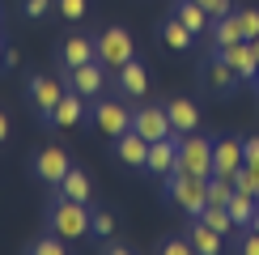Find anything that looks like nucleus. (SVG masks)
<instances>
[{"mask_svg":"<svg viewBox=\"0 0 259 255\" xmlns=\"http://www.w3.org/2000/svg\"><path fill=\"white\" fill-rule=\"evenodd\" d=\"M230 196H234V179L208 175V204H230Z\"/></svg>","mask_w":259,"mask_h":255,"instance_id":"24","label":"nucleus"},{"mask_svg":"<svg viewBox=\"0 0 259 255\" xmlns=\"http://www.w3.org/2000/svg\"><path fill=\"white\" fill-rule=\"evenodd\" d=\"M200 221H204V226H212V230L221 234V238H225L230 230H238V226H234V217H230V208H225V204H204Z\"/></svg>","mask_w":259,"mask_h":255,"instance_id":"22","label":"nucleus"},{"mask_svg":"<svg viewBox=\"0 0 259 255\" xmlns=\"http://www.w3.org/2000/svg\"><path fill=\"white\" fill-rule=\"evenodd\" d=\"M175 17H179L183 26L191 30V34H204V30L212 26V13H208V9H204V5H196V0H179Z\"/></svg>","mask_w":259,"mask_h":255,"instance_id":"17","label":"nucleus"},{"mask_svg":"<svg viewBox=\"0 0 259 255\" xmlns=\"http://www.w3.org/2000/svg\"><path fill=\"white\" fill-rule=\"evenodd\" d=\"M94 123H98L106 136H123L127 128H132V111H127L123 102H115V98H102L94 106Z\"/></svg>","mask_w":259,"mask_h":255,"instance_id":"8","label":"nucleus"},{"mask_svg":"<svg viewBox=\"0 0 259 255\" xmlns=\"http://www.w3.org/2000/svg\"><path fill=\"white\" fill-rule=\"evenodd\" d=\"M98 60L106 64V68H115L119 72L127 60H136V47H132V34L119 26H106L102 34H98Z\"/></svg>","mask_w":259,"mask_h":255,"instance_id":"4","label":"nucleus"},{"mask_svg":"<svg viewBox=\"0 0 259 255\" xmlns=\"http://www.w3.org/2000/svg\"><path fill=\"white\" fill-rule=\"evenodd\" d=\"M81 115H85V98L72 90V94H64V98L56 102V111H51V119H47V123H56V128H77V123H81Z\"/></svg>","mask_w":259,"mask_h":255,"instance_id":"15","label":"nucleus"},{"mask_svg":"<svg viewBox=\"0 0 259 255\" xmlns=\"http://www.w3.org/2000/svg\"><path fill=\"white\" fill-rule=\"evenodd\" d=\"M64 247H68V242H64L60 234H47V238H38V242H34V251H38V255H64Z\"/></svg>","mask_w":259,"mask_h":255,"instance_id":"28","label":"nucleus"},{"mask_svg":"<svg viewBox=\"0 0 259 255\" xmlns=\"http://www.w3.org/2000/svg\"><path fill=\"white\" fill-rule=\"evenodd\" d=\"M68 170H72L68 153H64V149H56V145H51V149H42V153L34 157V175H38L47 187H60V179L68 175Z\"/></svg>","mask_w":259,"mask_h":255,"instance_id":"10","label":"nucleus"},{"mask_svg":"<svg viewBox=\"0 0 259 255\" xmlns=\"http://www.w3.org/2000/svg\"><path fill=\"white\" fill-rule=\"evenodd\" d=\"M242 157H246V162H259V136L242 141Z\"/></svg>","mask_w":259,"mask_h":255,"instance_id":"33","label":"nucleus"},{"mask_svg":"<svg viewBox=\"0 0 259 255\" xmlns=\"http://www.w3.org/2000/svg\"><path fill=\"white\" fill-rule=\"evenodd\" d=\"M191 251V238H170L166 242V255H187Z\"/></svg>","mask_w":259,"mask_h":255,"instance_id":"32","label":"nucleus"},{"mask_svg":"<svg viewBox=\"0 0 259 255\" xmlns=\"http://www.w3.org/2000/svg\"><path fill=\"white\" fill-rule=\"evenodd\" d=\"M255 81H259V68H255Z\"/></svg>","mask_w":259,"mask_h":255,"instance_id":"39","label":"nucleus"},{"mask_svg":"<svg viewBox=\"0 0 259 255\" xmlns=\"http://www.w3.org/2000/svg\"><path fill=\"white\" fill-rule=\"evenodd\" d=\"M119 90L127 94V98H145V94H149V72L140 68L136 60H127L119 68Z\"/></svg>","mask_w":259,"mask_h":255,"instance_id":"18","label":"nucleus"},{"mask_svg":"<svg viewBox=\"0 0 259 255\" xmlns=\"http://www.w3.org/2000/svg\"><path fill=\"white\" fill-rule=\"evenodd\" d=\"M26 13L30 17H47L51 13V0H26Z\"/></svg>","mask_w":259,"mask_h":255,"instance_id":"31","label":"nucleus"},{"mask_svg":"<svg viewBox=\"0 0 259 255\" xmlns=\"http://www.w3.org/2000/svg\"><path fill=\"white\" fill-rule=\"evenodd\" d=\"M238 38H242L238 13H225V17H217V26H212V42H217V51H221V47H230V42H238Z\"/></svg>","mask_w":259,"mask_h":255,"instance_id":"21","label":"nucleus"},{"mask_svg":"<svg viewBox=\"0 0 259 255\" xmlns=\"http://www.w3.org/2000/svg\"><path fill=\"white\" fill-rule=\"evenodd\" d=\"M251 230H259V204H255V217H251Z\"/></svg>","mask_w":259,"mask_h":255,"instance_id":"36","label":"nucleus"},{"mask_svg":"<svg viewBox=\"0 0 259 255\" xmlns=\"http://www.w3.org/2000/svg\"><path fill=\"white\" fill-rule=\"evenodd\" d=\"M196 5H204L212 17H225V13H230V0H196Z\"/></svg>","mask_w":259,"mask_h":255,"instance_id":"30","label":"nucleus"},{"mask_svg":"<svg viewBox=\"0 0 259 255\" xmlns=\"http://www.w3.org/2000/svg\"><path fill=\"white\" fill-rule=\"evenodd\" d=\"M246 162L242 157V141H234V136H221L217 145H212V175H225L234 179V170Z\"/></svg>","mask_w":259,"mask_h":255,"instance_id":"12","label":"nucleus"},{"mask_svg":"<svg viewBox=\"0 0 259 255\" xmlns=\"http://www.w3.org/2000/svg\"><path fill=\"white\" fill-rule=\"evenodd\" d=\"M60 60H64V68L90 64V60H98V42L85 38V34H68V42H64V51H60Z\"/></svg>","mask_w":259,"mask_h":255,"instance_id":"14","label":"nucleus"},{"mask_svg":"<svg viewBox=\"0 0 259 255\" xmlns=\"http://www.w3.org/2000/svg\"><path fill=\"white\" fill-rule=\"evenodd\" d=\"M51 234H60L64 242H77L90 234V212H85V200H68L60 196L51 204Z\"/></svg>","mask_w":259,"mask_h":255,"instance_id":"1","label":"nucleus"},{"mask_svg":"<svg viewBox=\"0 0 259 255\" xmlns=\"http://www.w3.org/2000/svg\"><path fill=\"white\" fill-rule=\"evenodd\" d=\"M56 191H60V196H68V200H85V204H90V196H94V191H90V179H85V170H77V166L60 179Z\"/></svg>","mask_w":259,"mask_h":255,"instance_id":"19","label":"nucleus"},{"mask_svg":"<svg viewBox=\"0 0 259 255\" xmlns=\"http://www.w3.org/2000/svg\"><path fill=\"white\" fill-rule=\"evenodd\" d=\"M60 5V17L64 21H81L85 17V0H56Z\"/></svg>","mask_w":259,"mask_h":255,"instance_id":"29","label":"nucleus"},{"mask_svg":"<svg viewBox=\"0 0 259 255\" xmlns=\"http://www.w3.org/2000/svg\"><path fill=\"white\" fill-rule=\"evenodd\" d=\"M175 162H179V132H175V136H161V141L149 145V162H145V170H153V175L170 179V175H175Z\"/></svg>","mask_w":259,"mask_h":255,"instance_id":"9","label":"nucleus"},{"mask_svg":"<svg viewBox=\"0 0 259 255\" xmlns=\"http://www.w3.org/2000/svg\"><path fill=\"white\" fill-rule=\"evenodd\" d=\"M191 38H196V34H191V30L183 26L179 17H175V21H166V47H175V51H187V47H191Z\"/></svg>","mask_w":259,"mask_h":255,"instance_id":"25","label":"nucleus"},{"mask_svg":"<svg viewBox=\"0 0 259 255\" xmlns=\"http://www.w3.org/2000/svg\"><path fill=\"white\" fill-rule=\"evenodd\" d=\"M242 251H246V255H259V230H251V234L242 238Z\"/></svg>","mask_w":259,"mask_h":255,"instance_id":"34","label":"nucleus"},{"mask_svg":"<svg viewBox=\"0 0 259 255\" xmlns=\"http://www.w3.org/2000/svg\"><path fill=\"white\" fill-rule=\"evenodd\" d=\"M64 98V85L56 77H34L30 81V102H34V111L42 119H51V111H56V102Z\"/></svg>","mask_w":259,"mask_h":255,"instance_id":"13","label":"nucleus"},{"mask_svg":"<svg viewBox=\"0 0 259 255\" xmlns=\"http://www.w3.org/2000/svg\"><path fill=\"white\" fill-rule=\"evenodd\" d=\"M132 128L145 136L149 145L161 141V136H175V123H170L166 106H140V111H132Z\"/></svg>","mask_w":259,"mask_h":255,"instance_id":"5","label":"nucleus"},{"mask_svg":"<svg viewBox=\"0 0 259 255\" xmlns=\"http://www.w3.org/2000/svg\"><path fill=\"white\" fill-rule=\"evenodd\" d=\"M238 26H242V38H259V9H242L238 13Z\"/></svg>","mask_w":259,"mask_h":255,"instance_id":"27","label":"nucleus"},{"mask_svg":"<svg viewBox=\"0 0 259 255\" xmlns=\"http://www.w3.org/2000/svg\"><path fill=\"white\" fill-rule=\"evenodd\" d=\"M90 234H98V238H111V234H115V217H111L106 208L90 212Z\"/></svg>","mask_w":259,"mask_h":255,"instance_id":"26","label":"nucleus"},{"mask_svg":"<svg viewBox=\"0 0 259 255\" xmlns=\"http://www.w3.org/2000/svg\"><path fill=\"white\" fill-rule=\"evenodd\" d=\"M204 77H208V85H212V90H230V85L238 81V72H234L225 60H212L208 68H204Z\"/></svg>","mask_w":259,"mask_h":255,"instance_id":"23","label":"nucleus"},{"mask_svg":"<svg viewBox=\"0 0 259 255\" xmlns=\"http://www.w3.org/2000/svg\"><path fill=\"white\" fill-rule=\"evenodd\" d=\"M175 175H200V179H208L212 175V141H204V136H196V132L183 136V141H179Z\"/></svg>","mask_w":259,"mask_h":255,"instance_id":"2","label":"nucleus"},{"mask_svg":"<svg viewBox=\"0 0 259 255\" xmlns=\"http://www.w3.org/2000/svg\"><path fill=\"white\" fill-rule=\"evenodd\" d=\"M255 51H259V38H255Z\"/></svg>","mask_w":259,"mask_h":255,"instance_id":"38","label":"nucleus"},{"mask_svg":"<svg viewBox=\"0 0 259 255\" xmlns=\"http://www.w3.org/2000/svg\"><path fill=\"white\" fill-rule=\"evenodd\" d=\"M170 200H175L187 217H200L204 204H208V179H200V175H170Z\"/></svg>","mask_w":259,"mask_h":255,"instance_id":"3","label":"nucleus"},{"mask_svg":"<svg viewBox=\"0 0 259 255\" xmlns=\"http://www.w3.org/2000/svg\"><path fill=\"white\" fill-rule=\"evenodd\" d=\"M217 56L230 64L234 72H238V81H255V68H259V51H255V42L251 38H238V42H230V47H221Z\"/></svg>","mask_w":259,"mask_h":255,"instance_id":"6","label":"nucleus"},{"mask_svg":"<svg viewBox=\"0 0 259 255\" xmlns=\"http://www.w3.org/2000/svg\"><path fill=\"white\" fill-rule=\"evenodd\" d=\"M68 85L81 94V98H94V94L106 90V64L102 60H90V64H77L68 68Z\"/></svg>","mask_w":259,"mask_h":255,"instance_id":"7","label":"nucleus"},{"mask_svg":"<svg viewBox=\"0 0 259 255\" xmlns=\"http://www.w3.org/2000/svg\"><path fill=\"white\" fill-rule=\"evenodd\" d=\"M191 251H204V255H217L221 251V234L212 226H204L200 217H196V226H191Z\"/></svg>","mask_w":259,"mask_h":255,"instance_id":"20","label":"nucleus"},{"mask_svg":"<svg viewBox=\"0 0 259 255\" xmlns=\"http://www.w3.org/2000/svg\"><path fill=\"white\" fill-rule=\"evenodd\" d=\"M0 64H5V47H0Z\"/></svg>","mask_w":259,"mask_h":255,"instance_id":"37","label":"nucleus"},{"mask_svg":"<svg viewBox=\"0 0 259 255\" xmlns=\"http://www.w3.org/2000/svg\"><path fill=\"white\" fill-rule=\"evenodd\" d=\"M9 136V119H5V111H0V141Z\"/></svg>","mask_w":259,"mask_h":255,"instance_id":"35","label":"nucleus"},{"mask_svg":"<svg viewBox=\"0 0 259 255\" xmlns=\"http://www.w3.org/2000/svg\"><path fill=\"white\" fill-rule=\"evenodd\" d=\"M166 115H170V123H175L179 136H187V132H196V128H200V111H196V102H187V98L166 102Z\"/></svg>","mask_w":259,"mask_h":255,"instance_id":"16","label":"nucleus"},{"mask_svg":"<svg viewBox=\"0 0 259 255\" xmlns=\"http://www.w3.org/2000/svg\"><path fill=\"white\" fill-rule=\"evenodd\" d=\"M115 157H119L123 166H132V170H140L149 162V141L136 132V128H127L123 136H115Z\"/></svg>","mask_w":259,"mask_h":255,"instance_id":"11","label":"nucleus"}]
</instances>
